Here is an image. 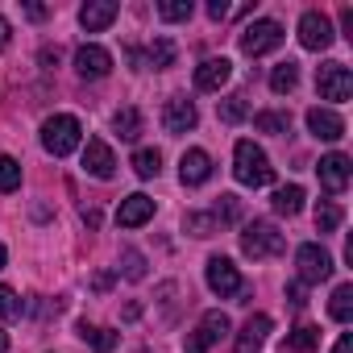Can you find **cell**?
I'll return each instance as SVG.
<instances>
[{
	"label": "cell",
	"mask_w": 353,
	"mask_h": 353,
	"mask_svg": "<svg viewBox=\"0 0 353 353\" xmlns=\"http://www.w3.org/2000/svg\"><path fill=\"white\" fill-rule=\"evenodd\" d=\"M233 174H237V183H245V188H266L274 179V166H270V158H266L262 145L237 141V150H233Z\"/></svg>",
	"instance_id": "1"
},
{
	"label": "cell",
	"mask_w": 353,
	"mask_h": 353,
	"mask_svg": "<svg viewBox=\"0 0 353 353\" xmlns=\"http://www.w3.org/2000/svg\"><path fill=\"white\" fill-rule=\"evenodd\" d=\"M79 141H83V125L71 112H54V117L42 121V145H46V154L67 158V154L79 150Z\"/></svg>",
	"instance_id": "2"
},
{
	"label": "cell",
	"mask_w": 353,
	"mask_h": 353,
	"mask_svg": "<svg viewBox=\"0 0 353 353\" xmlns=\"http://www.w3.org/2000/svg\"><path fill=\"white\" fill-rule=\"evenodd\" d=\"M287 250V241H283V233L270 225V221H254V225H245V233H241V254L245 258H279Z\"/></svg>",
	"instance_id": "3"
},
{
	"label": "cell",
	"mask_w": 353,
	"mask_h": 353,
	"mask_svg": "<svg viewBox=\"0 0 353 353\" xmlns=\"http://www.w3.org/2000/svg\"><path fill=\"white\" fill-rule=\"evenodd\" d=\"M229 328H233V324H229V316H225V312H204V316H200V324L188 332L183 349H188V353H208L216 341H225V336H229Z\"/></svg>",
	"instance_id": "4"
},
{
	"label": "cell",
	"mask_w": 353,
	"mask_h": 353,
	"mask_svg": "<svg viewBox=\"0 0 353 353\" xmlns=\"http://www.w3.org/2000/svg\"><path fill=\"white\" fill-rule=\"evenodd\" d=\"M279 46H283V26L279 21H250L241 30V50L250 59H262V54H270Z\"/></svg>",
	"instance_id": "5"
},
{
	"label": "cell",
	"mask_w": 353,
	"mask_h": 353,
	"mask_svg": "<svg viewBox=\"0 0 353 353\" xmlns=\"http://www.w3.org/2000/svg\"><path fill=\"white\" fill-rule=\"evenodd\" d=\"M316 92H320V100L345 104V100L353 96V75H349V67H345V63H324V67L316 71Z\"/></svg>",
	"instance_id": "6"
},
{
	"label": "cell",
	"mask_w": 353,
	"mask_h": 353,
	"mask_svg": "<svg viewBox=\"0 0 353 353\" xmlns=\"http://www.w3.org/2000/svg\"><path fill=\"white\" fill-rule=\"evenodd\" d=\"M295 266H299V283H303V287H307V283H324V279L332 274V254H328L324 245L307 241V245L295 250Z\"/></svg>",
	"instance_id": "7"
},
{
	"label": "cell",
	"mask_w": 353,
	"mask_h": 353,
	"mask_svg": "<svg viewBox=\"0 0 353 353\" xmlns=\"http://www.w3.org/2000/svg\"><path fill=\"white\" fill-rule=\"evenodd\" d=\"M204 279H208V287H212V295H221V299H233V295H241L245 291V283H241V274H237V266L229 262V258H208V270H204Z\"/></svg>",
	"instance_id": "8"
},
{
	"label": "cell",
	"mask_w": 353,
	"mask_h": 353,
	"mask_svg": "<svg viewBox=\"0 0 353 353\" xmlns=\"http://www.w3.org/2000/svg\"><path fill=\"white\" fill-rule=\"evenodd\" d=\"M299 46L303 50H328L332 46V21L320 9H307L299 17Z\"/></svg>",
	"instance_id": "9"
},
{
	"label": "cell",
	"mask_w": 353,
	"mask_h": 353,
	"mask_svg": "<svg viewBox=\"0 0 353 353\" xmlns=\"http://www.w3.org/2000/svg\"><path fill=\"white\" fill-rule=\"evenodd\" d=\"M196 121H200V112H196V104L188 100V96H170L166 100V108H162V125H166V133H192L196 129Z\"/></svg>",
	"instance_id": "10"
},
{
	"label": "cell",
	"mask_w": 353,
	"mask_h": 353,
	"mask_svg": "<svg viewBox=\"0 0 353 353\" xmlns=\"http://www.w3.org/2000/svg\"><path fill=\"white\" fill-rule=\"evenodd\" d=\"M83 170L92 174V179H112V174H117V154H112V145L100 141V137H92V141L83 145Z\"/></svg>",
	"instance_id": "11"
},
{
	"label": "cell",
	"mask_w": 353,
	"mask_h": 353,
	"mask_svg": "<svg viewBox=\"0 0 353 353\" xmlns=\"http://www.w3.org/2000/svg\"><path fill=\"white\" fill-rule=\"evenodd\" d=\"M75 71H79L83 79H104V75L112 71V54H108L104 46H96V42H83V46L75 50Z\"/></svg>",
	"instance_id": "12"
},
{
	"label": "cell",
	"mask_w": 353,
	"mask_h": 353,
	"mask_svg": "<svg viewBox=\"0 0 353 353\" xmlns=\"http://www.w3.org/2000/svg\"><path fill=\"white\" fill-rule=\"evenodd\" d=\"M316 174H320V183H324V192H345L349 188V158L345 154H324L320 158V166H316Z\"/></svg>",
	"instance_id": "13"
},
{
	"label": "cell",
	"mask_w": 353,
	"mask_h": 353,
	"mask_svg": "<svg viewBox=\"0 0 353 353\" xmlns=\"http://www.w3.org/2000/svg\"><path fill=\"white\" fill-rule=\"evenodd\" d=\"M179 179H183V188H200V183L212 179V158H208V150H188V154H183Z\"/></svg>",
	"instance_id": "14"
},
{
	"label": "cell",
	"mask_w": 353,
	"mask_h": 353,
	"mask_svg": "<svg viewBox=\"0 0 353 353\" xmlns=\"http://www.w3.org/2000/svg\"><path fill=\"white\" fill-rule=\"evenodd\" d=\"M229 79H233V63L229 59H204L196 67V88L200 92H221Z\"/></svg>",
	"instance_id": "15"
},
{
	"label": "cell",
	"mask_w": 353,
	"mask_h": 353,
	"mask_svg": "<svg viewBox=\"0 0 353 353\" xmlns=\"http://www.w3.org/2000/svg\"><path fill=\"white\" fill-rule=\"evenodd\" d=\"M150 216H154V200L141 196V192H133V196L121 200V208H117V225H121V229H141Z\"/></svg>",
	"instance_id": "16"
},
{
	"label": "cell",
	"mask_w": 353,
	"mask_h": 353,
	"mask_svg": "<svg viewBox=\"0 0 353 353\" xmlns=\"http://www.w3.org/2000/svg\"><path fill=\"white\" fill-rule=\"evenodd\" d=\"M117 21V5L112 0H88V5L79 9V26L88 30V34H100V30H108Z\"/></svg>",
	"instance_id": "17"
},
{
	"label": "cell",
	"mask_w": 353,
	"mask_h": 353,
	"mask_svg": "<svg viewBox=\"0 0 353 353\" xmlns=\"http://www.w3.org/2000/svg\"><path fill=\"white\" fill-rule=\"evenodd\" d=\"M307 129H312L320 141H336V137H345V121H341L332 108H312V112H307Z\"/></svg>",
	"instance_id": "18"
},
{
	"label": "cell",
	"mask_w": 353,
	"mask_h": 353,
	"mask_svg": "<svg viewBox=\"0 0 353 353\" xmlns=\"http://www.w3.org/2000/svg\"><path fill=\"white\" fill-rule=\"evenodd\" d=\"M270 336V316H250L245 328L237 332V353H258Z\"/></svg>",
	"instance_id": "19"
},
{
	"label": "cell",
	"mask_w": 353,
	"mask_h": 353,
	"mask_svg": "<svg viewBox=\"0 0 353 353\" xmlns=\"http://www.w3.org/2000/svg\"><path fill=\"white\" fill-rule=\"evenodd\" d=\"M270 204H274V212H279V216H299V212H303V188H299V183L279 188Z\"/></svg>",
	"instance_id": "20"
},
{
	"label": "cell",
	"mask_w": 353,
	"mask_h": 353,
	"mask_svg": "<svg viewBox=\"0 0 353 353\" xmlns=\"http://www.w3.org/2000/svg\"><path fill=\"white\" fill-rule=\"evenodd\" d=\"M295 83H299V67L287 59V63H279L274 71H270V92L274 96H287V92H295Z\"/></svg>",
	"instance_id": "21"
},
{
	"label": "cell",
	"mask_w": 353,
	"mask_h": 353,
	"mask_svg": "<svg viewBox=\"0 0 353 353\" xmlns=\"http://www.w3.org/2000/svg\"><path fill=\"white\" fill-rule=\"evenodd\" d=\"M328 316L341 320V324H349V316H353V283H341V287L332 291V299H328Z\"/></svg>",
	"instance_id": "22"
},
{
	"label": "cell",
	"mask_w": 353,
	"mask_h": 353,
	"mask_svg": "<svg viewBox=\"0 0 353 353\" xmlns=\"http://www.w3.org/2000/svg\"><path fill=\"white\" fill-rule=\"evenodd\" d=\"M287 345H291L295 353H312V349L320 345V328H316V324H295L291 336H287Z\"/></svg>",
	"instance_id": "23"
},
{
	"label": "cell",
	"mask_w": 353,
	"mask_h": 353,
	"mask_svg": "<svg viewBox=\"0 0 353 353\" xmlns=\"http://www.w3.org/2000/svg\"><path fill=\"white\" fill-rule=\"evenodd\" d=\"M112 129H117L125 141H133V137L141 133V112H137V108H117V117H112Z\"/></svg>",
	"instance_id": "24"
},
{
	"label": "cell",
	"mask_w": 353,
	"mask_h": 353,
	"mask_svg": "<svg viewBox=\"0 0 353 353\" xmlns=\"http://www.w3.org/2000/svg\"><path fill=\"white\" fill-rule=\"evenodd\" d=\"M183 229H188L192 237H212V233H221V225H216L212 212H188V216H183Z\"/></svg>",
	"instance_id": "25"
},
{
	"label": "cell",
	"mask_w": 353,
	"mask_h": 353,
	"mask_svg": "<svg viewBox=\"0 0 353 353\" xmlns=\"http://www.w3.org/2000/svg\"><path fill=\"white\" fill-rule=\"evenodd\" d=\"M133 170H137V179H158L162 154H158V150H137V154H133Z\"/></svg>",
	"instance_id": "26"
},
{
	"label": "cell",
	"mask_w": 353,
	"mask_h": 353,
	"mask_svg": "<svg viewBox=\"0 0 353 353\" xmlns=\"http://www.w3.org/2000/svg\"><path fill=\"white\" fill-rule=\"evenodd\" d=\"M21 188V162L13 154H0V192H17Z\"/></svg>",
	"instance_id": "27"
},
{
	"label": "cell",
	"mask_w": 353,
	"mask_h": 353,
	"mask_svg": "<svg viewBox=\"0 0 353 353\" xmlns=\"http://www.w3.org/2000/svg\"><path fill=\"white\" fill-rule=\"evenodd\" d=\"M254 125H258V133H274V137L291 133V117H287V112H258Z\"/></svg>",
	"instance_id": "28"
},
{
	"label": "cell",
	"mask_w": 353,
	"mask_h": 353,
	"mask_svg": "<svg viewBox=\"0 0 353 353\" xmlns=\"http://www.w3.org/2000/svg\"><path fill=\"white\" fill-rule=\"evenodd\" d=\"M192 13H196L192 0H162V5H158L162 21H192Z\"/></svg>",
	"instance_id": "29"
},
{
	"label": "cell",
	"mask_w": 353,
	"mask_h": 353,
	"mask_svg": "<svg viewBox=\"0 0 353 353\" xmlns=\"http://www.w3.org/2000/svg\"><path fill=\"white\" fill-rule=\"evenodd\" d=\"M316 229H320V233H336V229H341V208H336L332 200H320V204H316Z\"/></svg>",
	"instance_id": "30"
},
{
	"label": "cell",
	"mask_w": 353,
	"mask_h": 353,
	"mask_svg": "<svg viewBox=\"0 0 353 353\" xmlns=\"http://www.w3.org/2000/svg\"><path fill=\"white\" fill-rule=\"evenodd\" d=\"M170 63H174V42H170V38H158V42L150 46V67H154V71H166Z\"/></svg>",
	"instance_id": "31"
},
{
	"label": "cell",
	"mask_w": 353,
	"mask_h": 353,
	"mask_svg": "<svg viewBox=\"0 0 353 353\" xmlns=\"http://www.w3.org/2000/svg\"><path fill=\"white\" fill-rule=\"evenodd\" d=\"M212 216H216V225H221V229H225V225H237V216H241L237 196H221V204L212 208Z\"/></svg>",
	"instance_id": "32"
},
{
	"label": "cell",
	"mask_w": 353,
	"mask_h": 353,
	"mask_svg": "<svg viewBox=\"0 0 353 353\" xmlns=\"http://www.w3.org/2000/svg\"><path fill=\"white\" fill-rule=\"evenodd\" d=\"M245 117H250V104H245V96H229V100L221 104V121L237 125V121H245Z\"/></svg>",
	"instance_id": "33"
},
{
	"label": "cell",
	"mask_w": 353,
	"mask_h": 353,
	"mask_svg": "<svg viewBox=\"0 0 353 353\" xmlns=\"http://www.w3.org/2000/svg\"><path fill=\"white\" fill-rule=\"evenodd\" d=\"M26 312V303L17 299V291L13 287H0V316H5V320H17Z\"/></svg>",
	"instance_id": "34"
},
{
	"label": "cell",
	"mask_w": 353,
	"mask_h": 353,
	"mask_svg": "<svg viewBox=\"0 0 353 353\" xmlns=\"http://www.w3.org/2000/svg\"><path fill=\"white\" fill-rule=\"evenodd\" d=\"M79 336H83L88 345H96V349H112V345H117V336H112L108 328H92V324H83Z\"/></svg>",
	"instance_id": "35"
},
{
	"label": "cell",
	"mask_w": 353,
	"mask_h": 353,
	"mask_svg": "<svg viewBox=\"0 0 353 353\" xmlns=\"http://www.w3.org/2000/svg\"><path fill=\"white\" fill-rule=\"evenodd\" d=\"M121 262H125V279H141V274H145V266H141V254H137V250H125V258H121Z\"/></svg>",
	"instance_id": "36"
},
{
	"label": "cell",
	"mask_w": 353,
	"mask_h": 353,
	"mask_svg": "<svg viewBox=\"0 0 353 353\" xmlns=\"http://www.w3.org/2000/svg\"><path fill=\"white\" fill-rule=\"evenodd\" d=\"M287 299H291V307H303V303H307V299H303V283H299V279L287 287Z\"/></svg>",
	"instance_id": "37"
},
{
	"label": "cell",
	"mask_w": 353,
	"mask_h": 353,
	"mask_svg": "<svg viewBox=\"0 0 353 353\" xmlns=\"http://www.w3.org/2000/svg\"><path fill=\"white\" fill-rule=\"evenodd\" d=\"M229 13H233V9L225 5V0H212V5H208V17H212V21H225Z\"/></svg>",
	"instance_id": "38"
},
{
	"label": "cell",
	"mask_w": 353,
	"mask_h": 353,
	"mask_svg": "<svg viewBox=\"0 0 353 353\" xmlns=\"http://www.w3.org/2000/svg\"><path fill=\"white\" fill-rule=\"evenodd\" d=\"M341 26H345V38L353 42V9H341Z\"/></svg>",
	"instance_id": "39"
},
{
	"label": "cell",
	"mask_w": 353,
	"mask_h": 353,
	"mask_svg": "<svg viewBox=\"0 0 353 353\" xmlns=\"http://www.w3.org/2000/svg\"><path fill=\"white\" fill-rule=\"evenodd\" d=\"M332 353H353V336H349V332H341V341L332 345Z\"/></svg>",
	"instance_id": "40"
},
{
	"label": "cell",
	"mask_w": 353,
	"mask_h": 353,
	"mask_svg": "<svg viewBox=\"0 0 353 353\" xmlns=\"http://www.w3.org/2000/svg\"><path fill=\"white\" fill-rule=\"evenodd\" d=\"M9 38H13V30H9V21H5V13H0V50L9 46Z\"/></svg>",
	"instance_id": "41"
},
{
	"label": "cell",
	"mask_w": 353,
	"mask_h": 353,
	"mask_svg": "<svg viewBox=\"0 0 353 353\" xmlns=\"http://www.w3.org/2000/svg\"><path fill=\"white\" fill-rule=\"evenodd\" d=\"M5 349H9V332H5V328H0V353H5Z\"/></svg>",
	"instance_id": "42"
},
{
	"label": "cell",
	"mask_w": 353,
	"mask_h": 353,
	"mask_svg": "<svg viewBox=\"0 0 353 353\" xmlns=\"http://www.w3.org/2000/svg\"><path fill=\"white\" fill-rule=\"evenodd\" d=\"M5 258H9V254H5V245H0V270H5Z\"/></svg>",
	"instance_id": "43"
}]
</instances>
